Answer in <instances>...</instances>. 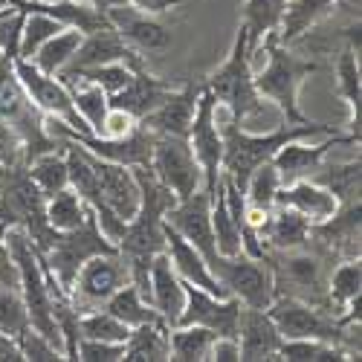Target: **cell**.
Segmentation results:
<instances>
[{
  "label": "cell",
  "instance_id": "1",
  "mask_svg": "<svg viewBox=\"0 0 362 362\" xmlns=\"http://www.w3.org/2000/svg\"><path fill=\"white\" fill-rule=\"evenodd\" d=\"M252 52H267V64L258 73L252 70L255 93L264 102H273L279 107L284 125L313 122L310 116H305V110H301V105H298V90H301V84H305V78H310L319 70V64L290 52V47L279 44L276 33H269Z\"/></svg>",
  "mask_w": 362,
  "mask_h": 362
},
{
  "label": "cell",
  "instance_id": "2",
  "mask_svg": "<svg viewBox=\"0 0 362 362\" xmlns=\"http://www.w3.org/2000/svg\"><path fill=\"white\" fill-rule=\"evenodd\" d=\"M221 125V136H223V174L232 180V183L238 189L247 186L250 174L273 160V154L293 142V139H310L316 134H334L337 128H330L325 122H305V125H276L273 131L267 134H252V131H244L240 125H235L232 119H226V122H218Z\"/></svg>",
  "mask_w": 362,
  "mask_h": 362
},
{
  "label": "cell",
  "instance_id": "3",
  "mask_svg": "<svg viewBox=\"0 0 362 362\" xmlns=\"http://www.w3.org/2000/svg\"><path fill=\"white\" fill-rule=\"evenodd\" d=\"M206 90L215 96V102L221 107L229 110V119L235 125H240L244 131L252 128L255 119H261L264 113V99L255 93V84H252V58H250V38H247V29L240 26L235 44L226 55V62L209 76Z\"/></svg>",
  "mask_w": 362,
  "mask_h": 362
},
{
  "label": "cell",
  "instance_id": "4",
  "mask_svg": "<svg viewBox=\"0 0 362 362\" xmlns=\"http://www.w3.org/2000/svg\"><path fill=\"white\" fill-rule=\"evenodd\" d=\"M0 223L21 226L41 252H47L58 238V232L47 223V197L29 180L26 163L0 165Z\"/></svg>",
  "mask_w": 362,
  "mask_h": 362
},
{
  "label": "cell",
  "instance_id": "5",
  "mask_svg": "<svg viewBox=\"0 0 362 362\" xmlns=\"http://www.w3.org/2000/svg\"><path fill=\"white\" fill-rule=\"evenodd\" d=\"M119 247H113L110 240L102 235L93 212L87 209V218L78 229H70V232H58V238L52 240V247L44 255L47 267H49V273L55 276V281L62 284L67 293L76 281V273H78V267L87 261V258H93L99 252H116Z\"/></svg>",
  "mask_w": 362,
  "mask_h": 362
},
{
  "label": "cell",
  "instance_id": "6",
  "mask_svg": "<svg viewBox=\"0 0 362 362\" xmlns=\"http://www.w3.org/2000/svg\"><path fill=\"white\" fill-rule=\"evenodd\" d=\"M212 273L226 287L229 296H235L244 308L267 310L276 298V276L267 258H250L240 255H218Z\"/></svg>",
  "mask_w": 362,
  "mask_h": 362
},
{
  "label": "cell",
  "instance_id": "7",
  "mask_svg": "<svg viewBox=\"0 0 362 362\" xmlns=\"http://www.w3.org/2000/svg\"><path fill=\"white\" fill-rule=\"evenodd\" d=\"M186 139H189V148L203 171V189L209 194H215L221 186V177H223V136H221V125H218V102L206 90V84L197 99V110H194Z\"/></svg>",
  "mask_w": 362,
  "mask_h": 362
},
{
  "label": "cell",
  "instance_id": "8",
  "mask_svg": "<svg viewBox=\"0 0 362 362\" xmlns=\"http://www.w3.org/2000/svg\"><path fill=\"white\" fill-rule=\"evenodd\" d=\"M131 281V267L125 261L122 252H99L93 258H87L78 273H76V281L70 287V298L78 313L84 310H93V308H102L105 301Z\"/></svg>",
  "mask_w": 362,
  "mask_h": 362
},
{
  "label": "cell",
  "instance_id": "9",
  "mask_svg": "<svg viewBox=\"0 0 362 362\" xmlns=\"http://www.w3.org/2000/svg\"><path fill=\"white\" fill-rule=\"evenodd\" d=\"M151 171L160 183L177 197L186 200L197 189H203V171L189 148L186 136L154 134V151H151Z\"/></svg>",
  "mask_w": 362,
  "mask_h": 362
},
{
  "label": "cell",
  "instance_id": "10",
  "mask_svg": "<svg viewBox=\"0 0 362 362\" xmlns=\"http://www.w3.org/2000/svg\"><path fill=\"white\" fill-rule=\"evenodd\" d=\"M15 73H18L21 84H23V90H26V96L33 99L47 116L62 119L64 125H70L78 134H93L87 128L84 119L78 116L67 84L58 76H47L44 70H38L33 62H29V58H21L18 52H15Z\"/></svg>",
  "mask_w": 362,
  "mask_h": 362
},
{
  "label": "cell",
  "instance_id": "11",
  "mask_svg": "<svg viewBox=\"0 0 362 362\" xmlns=\"http://www.w3.org/2000/svg\"><path fill=\"white\" fill-rule=\"evenodd\" d=\"M165 223L177 235H183L189 244L203 255L209 269L215 267L221 252L215 247V232H212V197H209L206 189H197L186 200H177L165 212Z\"/></svg>",
  "mask_w": 362,
  "mask_h": 362
},
{
  "label": "cell",
  "instance_id": "12",
  "mask_svg": "<svg viewBox=\"0 0 362 362\" xmlns=\"http://www.w3.org/2000/svg\"><path fill=\"white\" fill-rule=\"evenodd\" d=\"M186 284V281H183ZM244 305L235 296H212L194 284H186V308L180 313L177 325H200L209 327L215 337H235L238 339V322Z\"/></svg>",
  "mask_w": 362,
  "mask_h": 362
},
{
  "label": "cell",
  "instance_id": "13",
  "mask_svg": "<svg viewBox=\"0 0 362 362\" xmlns=\"http://www.w3.org/2000/svg\"><path fill=\"white\" fill-rule=\"evenodd\" d=\"M78 148V154L84 157V163L93 168V177L102 189V197L110 203L113 212L122 218V221H131L139 209V183L134 177V168L122 165V163H110V160H102L96 157L93 151L81 148L78 142H73Z\"/></svg>",
  "mask_w": 362,
  "mask_h": 362
},
{
  "label": "cell",
  "instance_id": "14",
  "mask_svg": "<svg viewBox=\"0 0 362 362\" xmlns=\"http://www.w3.org/2000/svg\"><path fill=\"white\" fill-rule=\"evenodd\" d=\"M110 62H122L134 70H142V55L128 44L119 38V33L113 26L107 29H99V33H90L81 38L76 55L70 58V64L58 73V76H73L78 70H87V67H99V64H110Z\"/></svg>",
  "mask_w": 362,
  "mask_h": 362
},
{
  "label": "cell",
  "instance_id": "15",
  "mask_svg": "<svg viewBox=\"0 0 362 362\" xmlns=\"http://www.w3.org/2000/svg\"><path fill=\"white\" fill-rule=\"evenodd\" d=\"M273 276H276V281H287V287H293L287 296L301 298L316 308L327 305V281H325L322 261L316 255L293 250V255H284L273 267Z\"/></svg>",
  "mask_w": 362,
  "mask_h": 362
},
{
  "label": "cell",
  "instance_id": "16",
  "mask_svg": "<svg viewBox=\"0 0 362 362\" xmlns=\"http://www.w3.org/2000/svg\"><path fill=\"white\" fill-rule=\"evenodd\" d=\"M110 26L119 33V38L128 41L134 49H148V52H157L165 49L171 44V33L168 26H163L154 15L139 12L131 4H116L105 9Z\"/></svg>",
  "mask_w": 362,
  "mask_h": 362
},
{
  "label": "cell",
  "instance_id": "17",
  "mask_svg": "<svg viewBox=\"0 0 362 362\" xmlns=\"http://www.w3.org/2000/svg\"><path fill=\"white\" fill-rule=\"evenodd\" d=\"M342 142H348V136L339 134V131L327 134V139L319 142V145H305V139H293V142L281 145L269 163L276 165L281 186H290V183H296V180L310 177L322 165V160L327 157V151L334 145H342Z\"/></svg>",
  "mask_w": 362,
  "mask_h": 362
},
{
  "label": "cell",
  "instance_id": "18",
  "mask_svg": "<svg viewBox=\"0 0 362 362\" xmlns=\"http://www.w3.org/2000/svg\"><path fill=\"white\" fill-rule=\"evenodd\" d=\"M200 93H203V81L200 84H186L183 90H171V93L163 99V105L151 110L139 125H145L151 134L186 136L192 119H194V110H197Z\"/></svg>",
  "mask_w": 362,
  "mask_h": 362
},
{
  "label": "cell",
  "instance_id": "19",
  "mask_svg": "<svg viewBox=\"0 0 362 362\" xmlns=\"http://www.w3.org/2000/svg\"><path fill=\"white\" fill-rule=\"evenodd\" d=\"M151 308L160 313L168 327L180 322V313L186 308V284L177 276L165 250L151 258Z\"/></svg>",
  "mask_w": 362,
  "mask_h": 362
},
{
  "label": "cell",
  "instance_id": "20",
  "mask_svg": "<svg viewBox=\"0 0 362 362\" xmlns=\"http://www.w3.org/2000/svg\"><path fill=\"white\" fill-rule=\"evenodd\" d=\"M163 232H165V252H168V258H171V264L177 269V276L183 279L186 284H194V287H200L206 293L226 298L229 296L226 287L218 281V276L209 269V264L203 261V255L189 244V240L183 235H177L168 223H163Z\"/></svg>",
  "mask_w": 362,
  "mask_h": 362
},
{
  "label": "cell",
  "instance_id": "21",
  "mask_svg": "<svg viewBox=\"0 0 362 362\" xmlns=\"http://www.w3.org/2000/svg\"><path fill=\"white\" fill-rule=\"evenodd\" d=\"M238 345H240V359H247V362L273 359L279 356L281 334L267 310L244 308L240 310V322H238Z\"/></svg>",
  "mask_w": 362,
  "mask_h": 362
},
{
  "label": "cell",
  "instance_id": "22",
  "mask_svg": "<svg viewBox=\"0 0 362 362\" xmlns=\"http://www.w3.org/2000/svg\"><path fill=\"white\" fill-rule=\"evenodd\" d=\"M276 206L296 209V212L305 218L310 226H319L327 218L337 215L339 200L330 194L325 186H319L316 180L305 177V180H296V183H290V186H281L279 197H276Z\"/></svg>",
  "mask_w": 362,
  "mask_h": 362
},
{
  "label": "cell",
  "instance_id": "23",
  "mask_svg": "<svg viewBox=\"0 0 362 362\" xmlns=\"http://www.w3.org/2000/svg\"><path fill=\"white\" fill-rule=\"evenodd\" d=\"M171 93V87L163 81V78H157V76H151L145 67L142 70H136L134 73V78L119 90V93H113V96H107L110 99V107H119V110H125V113H131L136 122H142V119L154 110V107H160L163 105V99Z\"/></svg>",
  "mask_w": 362,
  "mask_h": 362
},
{
  "label": "cell",
  "instance_id": "24",
  "mask_svg": "<svg viewBox=\"0 0 362 362\" xmlns=\"http://www.w3.org/2000/svg\"><path fill=\"white\" fill-rule=\"evenodd\" d=\"M313 226L301 218L296 209H287V206H276L273 212L267 215L264 226L258 229V238L273 247L276 252H293V250H305L310 244V232Z\"/></svg>",
  "mask_w": 362,
  "mask_h": 362
},
{
  "label": "cell",
  "instance_id": "25",
  "mask_svg": "<svg viewBox=\"0 0 362 362\" xmlns=\"http://www.w3.org/2000/svg\"><path fill=\"white\" fill-rule=\"evenodd\" d=\"M279 189H281V180H279V171L273 163H264L250 174L247 186H244V197H247V218L255 226V232L264 226L267 215L276 209Z\"/></svg>",
  "mask_w": 362,
  "mask_h": 362
},
{
  "label": "cell",
  "instance_id": "26",
  "mask_svg": "<svg viewBox=\"0 0 362 362\" xmlns=\"http://www.w3.org/2000/svg\"><path fill=\"white\" fill-rule=\"evenodd\" d=\"M316 238H322L330 250L345 252L348 258H359V200L339 206L334 218L310 229Z\"/></svg>",
  "mask_w": 362,
  "mask_h": 362
},
{
  "label": "cell",
  "instance_id": "27",
  "mask_svg": "<svg viewBox=\"0 0 362 362\" xmlns=\"http://www.w3.org/2000/svg\"><path fill=\"white\" fill-rule=\"evenodd\" d=\"M337 4H339V0H287L281 23L276 29L279 44H284V47L296 44L310 26H316Z\"/></svg>",
  "mask_w": 362,
  "mask_h": 362
},
{
  "label": "cell",
  "instance_id": "28",
  "mask_svg": "<svg viewBox=\"0 0 362 362\" xmlns=\"http://www.w3.org/2000/svg\"><path fill=\"white\" fill-rule=\"evenodd\" d=\"M337 87L348 105V142H359V122H362V87H359V55L348 47L337 64Z\"/></svg>",
  "mask_w": 362,
  "mask_h": 362
},
{
  "label": "cell",
  "instance_id": "29",
  "mask_svg": "<svg viewBox=\"0 0 362 362\" xmlns=\"http://www.w3.org/2000/svg\"><path fill=\"white\" fill-rule=\"evenodd\" d=\"M125 362H165L171 359L168 351V325L165 322H148L131 330L125 339Z\"/></svg>",
  "mask_w": 362,
  "mask_h": 362
},
{
  "label": "cell",
  "instance_id": "30",
  "mask_svg": "<svg viewBox=\"0 0 362 362\" xmlns=\"http://www.w3.org/2000/svg\"><path fill=\"white\" fill-rule=\"evenodd\" d=\"M62 81H64L67 90H70V96H73V105H76L78 116L87 122V128L93 131V136H99L102 122H105V116H107V110H110L107 93H105L99 84L87 81V78H78V76H64Z\"/></svg>",
  "mask_w": 362,
  "mask_h": 362
},
{
  "label": "cell",
  "instance_id": "31",
  "mask_svg": "<svg viewBox=\"0 0 362 362\" xmlns=\"http://www.w3.org/2000/svg\"><path fill=\"white\" fill-rule=\"evenodd\" d=\"M26 174L29 180L38 186V192L44 197H52L58 192L70 189V168H67V154L64 151H44L35 160L26 163Z\"/></svg>",
  "mask_w": 362,
  "mask_h": 362
},
{
  "label": "cell",
  "instance_id": "32",
  "mask_svg": "<svg viewBox=\"0 0 362 362\" xmlns=\"http://www.w3.org/2000/svg\"><path fill=\"white\" fill-rule=\"evenodd\" d=\"M215 334L200 325H174L168 327V351L174 362H206L212 351Z\"/></svg>",
  "mask_w": 362,
  "mask_h": 362
},
{
  "label": "cell",
  "instance_id": "33",
  "mask_svg": "<svg viewBox=\"0 0 362 362\" xmlns=\"http://www.w3.org/2000/svg\"><path fill=\"white\" fill-rule=\"evenodd\" d=\"M359 290H362V261L348 258L327 279V308H330V313L339 319L351 301L359 298Z\"/></svg>",
  "mask_w": 362,
  "mask_h": 362
},
{
  "label": "cell",
  "instance_id": "34",
  "mask_svg": "<svg viewBox=\"0 0 362 362\" xmlns=\"http://www.w3.org/2000/svg\"><path fill=\"white\" fill-rule=\"evenodd\" d=\"M287 0H247L244 4V26L247 29V38H250V52L269 35L276 33L281 15H284Z\"/></svg>",
  "mask_w": 362,
  "mask_h": 362
},
{
  "label": "cell",
  "instance_id": "35",
  "mask_svg": "<svg viewBox=\"0 0 362 362\" xmlns=\"http://www.w3.org/2000/svg\"><path fill=\"white\" fill-rule=\"evenodd\" d=\"M102 308H105L107 313H113L119 322H125L131 330L139 327V325H148V322H163L160 313L139 296V290H136L131 281H128L125 287H119Z\"/></svg>",
  "mask_w": 362,
  "mask_h": 362
},
{
  "label": "cell",
  "instance_id": "36",
  "mask_svg": "<svg viewBox=\"0 0 362 362\" xmlns=\"http://www.w3.org/2000/svg\"><path fill=\"white\" fill-rule=\"evenodd\" d=\"M310 180H316L319 186H325L330 194L339 200V206L356 203L359 200V157L342 165H327V168H316L310 174Z\"/></svg>",
  "mask_w": 362,
  "mask_h": 362
},
{
  "label": "cell",
  "instance_id": "37",
  "mask_svg": "<svg viewBox=\"0 0 362 362\" xmlns=\"http://www.w3.org/2000/svg\"><path fill=\"white\" fill-rule=\"evenodd\" d=\"M81 33L78 29H62V33H55L38 52H35V58H33V64L38 67V70H44L47 76H58L67 64H70V58L76 55V49H78V44H81Z\"/></svg>",
  "mask_w": 362,
  "mask_h": 362
},
{
  "label": "cell",
  "instance_id": "38",
  "mask_svg": "<svg viewBox=\"0 0 362 362\" xmlns=\"http://www.w3.org/2000/svg\"><path fill=\"white\" fill-rule=\"evenodd\" d=\"M21 12V9H18ZM23 15V23H21V35H18V55L21 58H29L33 62L35 52L55 35L62 33V23H58L55 18L44 15V12H21Z\"/></svg>",
  "mask_w": 362,
  "mask_h": 362
},
{
  "label": "cell",
  "instance_id": "39",
  "mask_svg": "<svg viewBox=\"0 0 362 362\" xmlns=\"http://www.w3.org/2000/svg\"><path fill=\"white\" fill-rule=\"evenodd\" d=\"M279 359L287 362H342L354 359L342 345L322 342V339H281Z\"/></svg>",
  "mask_w": 362,
  "mask_h": 362
},
{
  "label": "cell",
  "instance_id": "40",
  "mask_svg": "<svg viewBox=\"0 0 362 362\" xmlns=\"http://www.w3.org/2000/svg\"><path fill=\"white\" fill-rule=\"evenodd\" d=\"M78 334L87 337V339H102V342L125 345V339L131 337V327L125 322H119L113 313H107L105 308H93V310L78 313Z\"/></svg>",
  "mask_w": 362,
  "mask_h": 362
},
{
  "label": "cell",
  "instance_id": "41",
  "mask_svg": "<svg viewBox=\"0 0 362 362\" xmlns=\"http://www.w3.org/2000/svg\"><path fill=\"white\" fill-rule=\"evenodd\" d=\"M84 218H87V206L73 189H64V192L47 197V223L55 232L78 229L84 223Z\"/></svg>",
  "mask_w": 362,
  "mask_h": 362
},
{
  "label": "cell",
  "instance_id": "42",
  "mask_svg": "<svg viewBox=\"0 0 362 362\" xmlns=\"http://www.w3.org/2000/svg\"><path fill=\"white\" fill-rule=\"evenodd\" d=\"M212 197V232H215V247L221 255H240V232L229 215V206H226V197H223V186H218Z\"/></svg>",
  "mask_w": 362,
  "mask_h": 362
},
{
  "label": "cell",
  "instance_id": "43",
  "mask_svg": "<svg viewBox=\"0 0 362 362\" xmlns=\"http://www.w3.org/2000/svg\"><path fill=\"white\" fill-rule=\"evenodd\" d=\"M26 327H29V319H26V305L21 298V290L0 287V334L15 342V337H21Z\"/></svg>",
  "mask_w": 362,
  "mask_h": 362
},
{
  "label": "cell",
  "instance_id": "44",
  "mask_svg": "<svg viewBox=\"0 0 362 362\" xmlns=\"http://www.w3.org/2000/svg\"><path fill=\"white\" fill-rule=\"evenodd\" d=\"M134 73H136V70L128 67V64H122V62H110V64H99V67L78 70V73H73V76L99 84L107 96H113V93H119V90H122V87L134 78ZM58 78H64V76H58Z\"/></svg>",
  "mask_w": 362,
  "mask_h": 362
},
{
  "label": "cell",
  "instance_id": "45",
  "mask_svg": "<svg viewBox=\"0 0 362 362\" xmlns=\"http://www.w3.org/2000/svg\"><path fill=\"white\" fill-rule=\"evenodd\" d=\"M15 345H18V354L21 359H29V362H55V359H64V351L52 345L44 334H38L35 327H26L21 337H15Z\"/></svg>",
  "mask_w": 362,
  "mask_h": 362
},
{
  "label": "cell",
  "instance_id": "46",
  "mask_svg": "<svg viewBox=\"0 0 362 362\" xmlns=\"http://www.w3.org/2000/svg\"><path fill=\"white\" fill-rule=\"evenodd\" d=\"M125 345L119 342H102V339H87L81 337L76 345V359L81 362H122Z\"/></svg>",
  "mask_w": 362,
  "mask_h": 362
},
{
  "label": "cell",
  "instance_id": "47",
  "mask_svg": "<svg viewBox=\"0 0 362 362\" xmlns=\"http://www.w3.org/2000/svg\"><path fill=\"white\" fill-rule=\"evenodd\" d=\"M139 122L125 113V110H119V107H110L107 116H105V122H102V131H99V139H122L128 136Z\"/></svg>",
  "mask_w": 362,
  "mask_h": 362
},
{
  "label": "cell",
  "instance_id": "48",
  "mask_svg": "<svg viewBox=\"0 0 362 362\" xmlns=\"http://www.w3.org/2000/svg\"><path fill=\"white\" fill-rule=\"evenodd\" d=\"M15 163H23L21 142L12 134V128L0 119V165H15Z\"/></svg>",
  "mask_w": 362,
  "mask_h": 362
},
{
  "label": "cell",
  "instance_id": "49",
  "mask_svg": "<svg viewBox=\"0 0 362 362\" xmlns=\"http://www.w3.org/2000/svg\"><path fill=\"white\" fill-rule=\"evenodd\" d=\"M21 23H23V15L15 9L9 15L0 18V55L6 49H18V35H21Z\"/></svg>",
  "mask_w": 362,
  "mask_h": 362
},
{
  "label": "cell",
  "instance_id": "50",
  "mask_svg": "<svg viewBox=\"0 0 362 362\" xmlns=\"http://www.w3.org/2000/svg\"><path fill=\"white\" fill-rule=\"evenodd\" d=\"M0 287H18V267L6 247V226L0 223Z\"/></svg>",
  "mask_w": 362,
  "mask_h": 362
},
{
  "label": "cell",
  "instance_id": "51",
  "mask_svg": "<svg viewBox=\"0 0 362 362\" xmlns=\"http://www.w3.org/2000/svg\"><path fill=\"white\" fill-rule=\"evenodd\" d=\"M212 362H238L240 359V345L235 337H215L212 351H209Z\"/></svg>",
  "mask_w": 362,
  "mask_h": 362
},
{
  "label": "cell",
  "instance_id": "52",
  "mask_svg": "<svg viewBox=\"0 0 362 362\" xmlns=\"http://www.w3.org/2000/svg\"><path fill=\"white\" fill-rule=\"evenodd\" d=\"M125 4H131L134 9L148 12V15H160V12H168V9L180 6L183 0H125Z\"/></svg>",
  "mask_w": 362,
  "mask_h": 362
},
{
  "label": "cell",
  "instance_id": "53",
  "mask_svg": "<svg viewBox=\"0 0 362 362\" xmlns=\"http://www.w3.org/2000/svg\"><path fill=\"white\" fill-rule=\"evenodd\" d=\"M4 4H6V0H4ZM4 4H0V6H4Z\"/></svg>",
  "mask_w": 362,
  "mask_h": 362
},
{
  "label": "cell",
  "instance_id": "54",
  "mask_svg": "<svg viewBox=\"0 0 362 362\" xmlns=\"http://www.w3.org/2000/svg\"><path fill=\"white\" fill-rule=\"evenodd\" d=\"M0 4H4V0H0Z\"/></svg>",
  "mask_w": 362,
  "mask_h": 362
}]
</instances>
